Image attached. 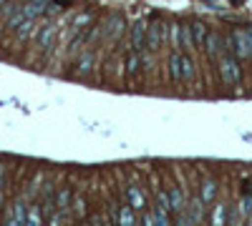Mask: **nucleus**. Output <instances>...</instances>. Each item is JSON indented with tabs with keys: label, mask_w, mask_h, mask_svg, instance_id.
I'll return each mask as SVG.
<instances>
[{
	"label": "nucleus",
	"mask_w": 252,
	"mask_h": 226,
	"mask_svg": "<svg viewBox=\"0 0 252 226\" xmlns=\"http://www.w3.org/2000/svg\"><path fill=\"white\" fill-rule=\"evenodd\" d=\"M217 73L222 78V83L229 86V88H237L242 83V66H240V60L232 53L217 58Z\"/></svg>",
	"instance_id": "f257e3e1"
},
{
	"label": "nucleus",
	"mask_w": 252,
	"mask_h": 226,
	"mask_svg": "<svg viewBox=\"0 0 252 226\" xmlns=\"http://www.w3.org/2000/svg\"><path fill=\"white\" fill-rule=\"evenodd\" d=\"M229 53L237 60L252 58V25L247 28H235L229 33Z\"/></svg>",
	"instance_id": "f03ea898"
},
{
	"label": "nucleus",
	"mask_w": 252,
	"mask_h": 226,
	"mask_svg": "<svg viewBox=\"0 0 252 226\" xmlns=\"http://www.w3.org/2000/svg\"><path fill=\"white\" fill-rule=\"evenodd\" d=\"M166 38H169V25H164L161 20H152L146 23V46H144V53H157Z\"/></svg>",
	"instance_id": "7ed1b4c3"
},
{
	"label": "nucleus",
	"mask_w": 252,
	"mask_h": 226,
	"mask_svg": "<svg viewBox=\"0 0 252 226\" xmlns=\"http://www.w3.org/2000/svg\"><path fill=\"white\" fill-rule=\"evenodd\" d=\"M202 50L209 55V60H217V58L227 55V53H229V35H222V33H217V30H209Z\"/></svg>",
	"instance_id": "20e7f679"
},
{
	"label": "nucleus",
	"mask_w": 252,
	"mask_h": 226,
	"mask_svg": "<svg viewBox=\"0 0 252 226\" xmlns=\"http://www.w3.org/2000/svg\"><path fill=\"white\" fill-rule=\"evenodd\" d=\"M56 35H58V25L56 23H43L38 28V35H35V43H38V48L43 50V53H48L51 48H53V43H56Z\"/></svg>",
	"instance_id": "39448f33"
},
{
	"label": "nucleus",
	"mask_w": 252,
	"mask_h": 226,
	"mask_svg": "<svg viewBox=\"0 0 252 226\" xmlns=\"http://www.w3.org/2000/svg\"><path fill=\"white\" fill-rule=\"evenodd\" d=\"M26 211H28V206H26V201H13L10 203V209H8V216H5V224L3 226H26Z\"/></svg>",
	"instance_id": "423d86ee"
},
{
	"label": "nucleus",
	"mask_w": 252,
	"mask_h": 226,
	"mask_svg": "<svg viewBox=\"0 0 252 226\" xmlns=\"http://www.w3.org/2000/svg\"><path fill=\"white\" fill-rule=\"evenodd\" d=\"M129 43H131V50L144 53V46H146V23H144V20H136V23L131 25Z\"/></svg>",
	"instance_id": "0eeeda50"
},
{
	"label": "nucleus",
	"mask_w": 252,
	"mask_h": 226,
	"mask_svg": "<svg viewBox=\"0 0 252 226\" xmlns=\"http://www.w3.org/2000/svg\"><path fill=\"white\" fill-rule=\"evenodd\" d=\"M38 28H40V23L38 20H33V18H26L23 23H20L13 33H15V38L20 40V43H26V40H31V38H35L38 35Z\"/></svg>",
	"instance_id": "6e6552de"
},
{
	"label": "nucleus",
	"mask_w": 252,
	"mask_h": 226,
	"mask_svg": "<svg viewBox=\"0 0 252 226\" xmlns=\"http://www.w3.org/2000/svg\"><path fill=\"white\" fill-rule=\"evenodd\" d=\"M144 68V60H141V53H136V50H129L124 55V73H126V78H134V75H139V71Z\"/></svg>",
	"instance_id": "1a4fd4ad"
},
{
	"label": "nucleus",
	"mask_w": 252,
	"mask_h": 226,
	"mask_svg": "<svg viewBox=\"0 0 252 226\" xmlns=\"http://www.w3.org/2000/svg\"><path fill=\"white\" fill-rule=\"evenodd\" d=\"M124 199H126V203H129V206H134L136 211H141V209L146 206V196H144V191L136 186V183H131V186H126Z\"/></svg>",
	"instance_id": "9d476101"
},
{
	"label": "nucleus",
	"mask_w": 252,
	"mask_h": 226,
	"mask_svg": "<svg viewBox=\"0 0 252 226\" xmlns=\"http://www.w3.org/2000/svg\"><path fill=\"white\" fill-rule=\"evenodd\" d=\"M116 224L119 226H139V211L134 206H129V203H124L116 214Z\"/></svg>",
	"instance_id": "9b49d317"
},
{
	"label": "nucleus",
	"mask_w": 252,
	"mask_h": 226,
	"mask_svg": "<svg viewBox=\"0 0 252 226\" xmlns=\"http://www.w3.org/2000/svg\"><path fill=\"white\" fill-rule=\"evenodd\" d=\"M121 30H124V18L121 15H111L106 28H101V35L106 38V40H116L121 35Z\"/></svg>",
	"instance_id": "f8f14e48"
},
{
	"label": "nucleus",
	"mask_w": 252,
	"mask_h": 226,
	"mask_svg": "<svg viewBox=\"0 0 252 226\" xmlns=\"http://www.w3.org/2000/svg\"><path fill=\"white\" fill-rule=\"evenodd\" d=\"M169 209L174 211V214H179V211H184L187 209V194L179 189V186H169Z\"/></svg>",
	"instance_id": "ddd939ff"
},
{
	"label": "nucleus",
	"mask_w": 252,
	"mask_h": 226,
	"mask_svg": "<svg viewBox=\"0 0 252 226\" xmlns=\"http://www.w3.org/2000/svg\"><path fill=\"white\" fill-rule=\"evenodd\" d=\"M217 191H220V186H217L215 178H204V181L199 183V199H202L204 203H215Z\"/></svg>",
	"instance_id": "4468645a"
},
{
	"label": "nucleus",
	"mask_w": 252,
	"mask_h": 226,
	"mask_svg": "<svg viewBox=\"0 0 252 226\" xmlns=\"http://www.w3.org/2000/svg\"><path fill=\"white\" fill-rule=\"evenodd\" d=\"M194 78H197L194 58L189 53H182V83H194Z\"/></svg>",
	"instance_id": "2eb2a0df"
},
{
	"label": "nucleus",
	"mask_w": 252,
	"mask_h": 226,
	"mask_svg": "<svg viewBox=\"0 0 252 226\" xmlns=\"http://www.w3.org/2000/svg\"><path fill=\"white\" fill-rule=\"evenodd\" d=\"M166 68H169V78L174 83H182V53L179 50H172L169 60H166Z\"/></svg>",
	"instance_id": "dca6fc26"
},
{
	"label": "nucleus",
	"mask_w": 252,
	"mask_h": 226,
	"mask_svg": "<svg viewBox=\"0 0 252 226\" xmlns=\"http://www.w3.org/2000/svg\"><path fill=\"white\" fill-rule=\"evenodd\" d=\"M94 63H96L94 50H83L81 58H78V63H76V75H89L91 68H94Z\"/></svg>",
	"instance_id": "f3484780"
},
{
	"label": "nucleus",
	"mask_w": 252,
	"mask_h": 226,
	"mask_svg": "<svg viewBox=\"0 0 252 226\" xmlns=\"http://www.w3.org/2000/svg\"><path fill=\"white\" fill-rule=\"evenodd\" d=\"M179 50H182V53H192V50H194V35H192V23L182 25V33H179Z\"/></svg>",
	"instance_id": "a211bd4d"
},
{
	"label": "nucleus",
	"mask_w": 252,
	"mask_h": 226,
	"mask_svg": "<svg viewBox=\"0 0 252 226\" xmlns=\"http://www.w3.org/2000/svg\"><path fill=\"white\" fill-rule=\"evenodd\" d=\"M26 226H43V206L31 203L26 211Z\"/></svg>",
	"instance_id": "6ab92c4d"
},
{
	"label": "nucleus",
	"mask_w": 252,
	"mask_h": 226,
	"mask_svg": "<svg viewBox=\"0 0 252 226\" xmlns=\"http://www.w3.org/2000/svg\"><path fill=\"white\" fill-rule=\"evenodd\" d=\"M209 226H227V206L215 203V209L209 211Z\"/></svg>",
	"instance_id": "aec40b11"
},
{
	"label": "nucleus",
	"mask_w": 252,
	"mask_h": 226,
	"mask_svg": "<svg viewBox=\"0 0 252 226\" xmlns=\"http://www.w3.org/2000/svg\"><path fill=\"white\" fill-rule=\"evenodd\" d=\"M207 33H209V28L204 25V23H192V35H194V50H202L204 48V40H207Z\"/></svg>",
	"instance_id": "412c9836"
},
{
	"label": "nucleus",
	"mask_w": 252,
	"mask_h": 226,
	"mask_svg": "<svg viewBox=\"0 0 252 226\" xmlns=\"http://www.w3.org/2000/svg\"><path fill=\"white\" fill-rule=\"evenodd\" d=\"M91 23H94V15H91V13H78V15L73 18V23H71L73 35H76V33H81V30H86Z\"/></svg>",
	"instance_id": "4be33fe9"
},
{
	"label": "nucleus",
	"mask_w": 252,
	"mask_h": 226,
	"mask_svg": "<svg viewBox=\"0 0 252 226\" xmlns=\"http://www.w3.org/2000/svg\"><path fill=\"white\" fill-rule=\"evenodd\" d=\"M187 211H189V216H192L197 224L202 221V216H204V201L197 196V199H192V201H187Z\"/></svg>",
	"instance_id": "5701e85b"
},
{
	"label": "nucleus",
	"mask_w": 252,
	"mask_h": 226,
	"mask_svg": "<svg viewBox=\"0 0 252 226\" xmlns=\"http://www.w3.org/2000/svg\"><path fill=\"white\" fill-rule=\"evenodd\" d=\"M71 196H73L71 189H61V191L56 194V199H53V201H56V209H58V211H66L68 203H71Z\"/></svg>",
	"instance_id": "b1692460"
},
{
	"label": "nucleus",
	"mask_w": 252,
	"mask_h": 226,
	"mask_svg": "<svg viewBox=\"0 0 252 226\" xmlns=\"http://www.w3.org/2000/svg\"><path fill=\"white\" fill-rule=\"evenodd\" d=\"M169 209H164V206H154V221H157V226H172V221H169Z\"/></svg>",
	"instance_id": "393cba45"
},
{
	"label": "nucleus",
	"mask_w": 252,
	"mask_h": 226,
	"mask_svg": "<svg viewBox=\"0 0 252 226\" xmlns=\"http://www.w3.org/2000/svg\"><path fill=\"white\" fill-rule=\"evenodd\" d=\"M169 25V38H166V43H169L174 50L179 48V33H182V25L179 23H166Z\"/></svg>",
	"instance_id": "a878e982"
},
{
	"label": "nucleus",
	"mask_w": 252,
	"mask_h": 226,
	"mask_svg": "<svg viewBox=\"0 0 252 226\" xmlns=\"http://www.w3.org/2000/svg\"><path fill=\"white\" fill-rule=\"evenodd\" d=\"M174 226H199L192 216H189V211L184 209V211H179L177 214V221H174Z\"/></svg>",
	"instance_id": "bb28decb"
},
{
	"label": "nucleus",
	"mask_w": 252,
	"mask_h": 226,
	"mask_svg": "<svg viewBox=\"0 0 252 226\" xmlns=\"http://www.w3.org/2000/svg\"><path fill=\"white\" fill-rule=\"evenodd\" d=\"M73 206H76V216H86V201H83V196L73 199Z\"/></svg>",
	"instance_id": "cd10ccee"
},
{
	"label": "nucleus",
	"mask_w": 252,
	"mask_h": 226,
	"mask_svg": "<svg viewBox=\"0 0 252 226\" xmlns=\"http://www.w3.org/2000/svg\"><path fill=\"white\" fill-rule=\"evenodd\" d=\"M141 226H157V221H154V209H146V211H144Z\"/></svg>",
	"instance_id": "c85d7f7f"
},
{
	"label": "nucleus",
	"mask_w": 252,
	"mask_h": 226,
	"mask_svg": "<svg viewBox=\"0 0 252 226\" xmlns=\"http://www.w3.org/2000/svg\"><path fill=\"white\" fill-rule=\"evenodd\" d=\"M3 181H5V166L0 163V189H3Z\"/></svg>",
	"instance_id": "c756f323"
},
{
	"label": "nucleus",
	"mask_w": 252,
	"mask_h": 226,
	"mask_svg": "<svg viewBox=\"0 0 252 226\" xmlns=\"http://www.w3.org/2000/svg\"><path fill=\"white\" fill-rule=\"evenodd\" d=\"M247 224H250V226H252V214H250V219H247Z\"/></svg>",
	"instance_id": "7c9ffc66"
},
{
	"label": "nucleus",
	"mask_w": 252,
	"mask_h": 226,
	"mask_svg": "<svg viewBox=\"0 0 252 226\" xmlns=\"http://www.w3.org/2000/svg\"><path fill=\"white\" fill-rule=\"evenodd\" d=\"M0 8H3V5H0Z\"/></svg>",
	"instance_id": "2f4dec72"
}]
</instances>
